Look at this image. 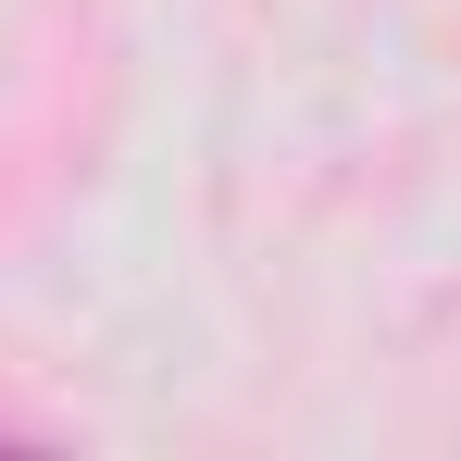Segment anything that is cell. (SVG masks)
I'll use <instances>...</instances> for the list:
<instances>
[]
</instances>
